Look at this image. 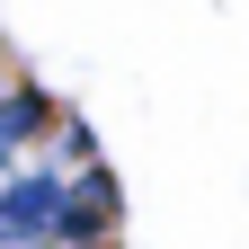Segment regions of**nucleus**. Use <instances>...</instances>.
Here are the masks:
<instances>
[{
	"instance_id": "nucleus-1",
	"label": "nucleus",
	"mask_w": 249,
	"mask_h": 249,
	"mask_svg": "<svg viewBox=\"0 0 249 249\" xmlns=\"http://www.w3.org/2000/svg\"><path fill=\"white\" fill-rule=\"evenodd\" d=\"M53 124H62V107L45 98V89H0V178H9V169H27V160H36V151L53 142Z\"/></svg>"
},
{
	"instance_id": "nucleus-2",
	"label": "nucleus",
	"mask_w": 249,
	"mask_h": 249,
	"mask_svg": "<svg viewBox=\"0 0 249 249\" xmlns=\"http://www.w3.org/2000/svg\"><path fill=\"white\" fill-rule=\"evenodd\" d=\"M36 249H116V240H89V231H62V240H36Z\"/></svg>"
}]
</instances>
